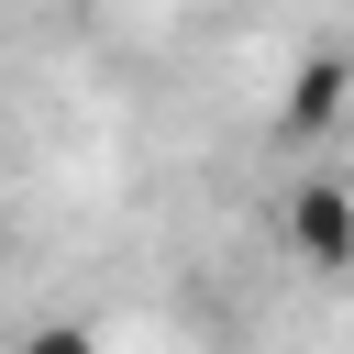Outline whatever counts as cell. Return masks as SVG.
<instances>
[{
  "label": "cell",
  "instance_id": "obj_2",
  "mask_svg": "<svg viewBox=\"0 0 354 354\" xmlns=\"http://www.w3.org/2000/svg\"><path fill=\"white\" fill-rule=\"evenodd\" d=\"M343 111H354V55H332V44L299 55V66H288V100H277V133L310 144V133H332Z\"/></svg>",
  "mask_w": 354,
  "mask_h": 354
},
{
  "label": "cell",
  "instance_id": "obj_1",
  "mask_svg": "<svg viewBox=\"0 0 354 354\" xmlns=\"http://www.w3.org/2000/svg\"><path fill=\"white\" fill-rule=\"evenodd\" d=\"M277 243L310 277H354V177H299L277 210Z\"/></svg>",
  "mask_w": 354,
  "mask_h": 354
},
{
  "label": "cell",
  "instance_id": "obj_3",
  "mask_svg": "<svg viewBox=\"0 0 354 354\" xmlns=\"http://www.w3.org/2000/svg\"><path fill=\"white\" fill-rule=\"evenodd\" d=\"M11 354H100V332H88V321H33Z\"/></svg>",
  "mask_w": 354,
  "mask_h": 354
}]
</instances>
